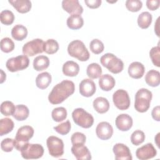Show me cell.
I'll list each match as a JSON object with an SVG mask.
<instances>
[{"instance_id": "52a82bcc", "label": "cell", "mask_w": 160, "mask_h": 160, "mask_svg": "<svg viewBox=\"0 0 160 160\" xmlns=\"http://www.w3.org/2000/svg\"><path fill=\"white\" fill-rule=\"evenodd\" d=\"M29 64V59L26 55H19L8 59L6 66L10 72H17L26 69Z\"/></svg>"}, {"instance_id": "4dcf8cb0", "label": "cell", "mask_w": 160, "mask_h": 160, "mask_svg": "<svg viewBox=\"0 0 160 160\" xmlns=\"http://www.w3.org/2000/svg\"><path fill=\"white\" fill-rule=\"evenodd\" d=\"M14 126L12 120L8 118H2L0 120V136H2L12 131Z\"/></svg>"}, {"instance_id": "484cf974", "label": "cell", "mask_w": 160, "mask_h": 160, "mask_svg": "<svg viewBox=\"0 0 160 160\" xmlns=\"http://www.w3.org/2000/svg\"><path fill=\"white\" fill-rule=\"evenodd\" d=\"M28 35L27 28L22 24L15 25L11 30V36L16 41H22Z\"/></svg>"}, {"instance_id": "74e56055", "label": "cell", "mask_w": 160, "mask_h": 160, "mask_svg": "<svg viewBox=\"0 0 160 160\" xmlns=\"http://www.w3.org/2000/svg\"><path fill=\"white\" fill-rule=\"evenodd\" d=\"M90 50L95 54L101 53L104 49V46L102 42L98 39H92L89 44Z\"/></svg>"}, {"instance_id": "1f68e13d", "label": "cell", "mask_w": 160, "mask_h": 160, "mask_svg": "<svg viewBox=\"0 0 160 160\" xmlns=\"http://www.w3.org/2000/svg\"><path fill=\"white\" fill-rule=\"evenodd\" d=\"M102 71L101 66L95 62L89 64L86 69L87 75L91 79H97L99 78L102 74Z\"/></svg>"}, {"instance_id": "d6986e66", "label": "cell", "mask_w": 160, "mask_h": 160, "mask_svg": "<svg viewBox=\"0 0 160 160\" xmlns=\"http://www.w3.org/2000/svg\"><path fill=\"white\" fill-rule=\"evenodd\" d=\"M128 71L129 76L132 78L140 79L144 74L145 68L141 62L135 61L130 64Z\"/></svg>"}, {"instance_id": "f546056e", "label": "cell", "mask_w": 160, "mask_h": 160, "mask_svg": "<svg viewBox=\"0 0 160 160\" xmlns=\"http://www.w3.org/2000/svg\"><path fill=\"white\" fill-rule=\"evenodd\" d=\"M152 19V14L150 12L148 11L142 12L138 18V24L141 29H147L151 25Z\"/></svg>"}, {"instance_id": "9c48e42d", "label": "cell", "mask_w": 160, "mask_h": 160, "mask_svg": "<svg viewBox=\"0 0 160 160\" xmlns=\"http://www.w3.org/2000/svg\"><path fill=\"white\" fill-rule=\"evenodd\" d=\"M46 144L49 154L54 158L61 157L64 154V142L56 136H51L46 140Z\"/></svg>"}, {"instance_id": "f907efd6", "label": "cell", "mask_w": 160, "mask_h": 160, "mask_svg": "<svg viewBox=\"0 0 160 160\" xmlns=\"http://www.w3.org/2000/svg\"><path fill=\"white\" fill-rule=\"evenodd\" d=\"M159 134H160V133L159 132V133H158L157 134V135H156V136L155 137V142H156V144H157V146L159 148V144H158V141H159Z\"/></svg>"}, {"instance_id": "ba28073f", "label": "cell", "mask_w": 160, "mask_h": 160, "mask_svg": "<svg viewBox=\"0 0 160 160\" xmlns=\"http://www.w3.org/2000/svg\"><path fill=\"white\" fill-rule=\"evenodd\" d=\"M44 148L39 144L28 143L21 151V156L26 159H36L44 154Z\"/></svg>"}, {"instance_id": "7bdbcfd3", "label": "cell", "mask_w": 160, "mask_h": 160, "mask_svg": "<svg viewBox=\"0 0 160 160\" xmlns=\"http://www.w3.org/2000/svg\"><path fill=\"white\" fill-rule=\"evenodd\" d=\"M71 140L72 145H82L86 142V137L82 132H76L71 136Z\"/></svg>"}, {"instance_id": "f6af8a7d", "label": "cell", "mask_w": 160, "mask_h": 160, "mask_svg": "<svg viewBox=\"0 0 160 160\" xmlns=\"http://www.w3.org/2000/svg\"><path fill=\"white\" fill-rule=\"evenodd\" d=\"M160 5L159 0H147L146 1V6L147 8L151 10L154 11L159 8Z\"/></svg>"}, {"instance_id": "ac0fdd59", "label": "cell", "mask_w": 160, "mask_h": 160, "mask_svg": "<svg viewBox=\"0 0 160 160\" xmlns=\"http://www.w3.org/2000/svg\"><path fill=\"white\" fill-rule=\"evenodd\" d=\"M71 152L78 160H89L91 159V154L88 148L82 145H72Z\"/></svg>"}, {"instance_id": "ffe728a7", "label": "cell", "mask_w": 160, "mask_h": 160, "mask_svg": "<svg viewBox=\"0 0 160 160\" xmlns=\"http://www.w3.org/2000/svg\"><path fill=\"white\" fill-rule=\"evenodd\" d=\"M116 81L114 78L109 74L101 75L99 79V85L100 88L104 91L111 90L115 86Z\"/></svg>"}, {"instance_id": "8fae6325", "label": "cell", "mask_w": 160, "mask_h": 160, "mask_svg": "<svg viewBox=\"0 0 160 160\" xmlns=\"http://www.w3.org/2000/svg\"><path fill=\"white\" fill-rule=\"evenodd\" d=\"M112 101L115 106L120 110H126L130 106V98L128 92L124 89H118L112 95Z\"/></svg>"}, {"instance_id": "cb8c5ba5", "label": "cell", "mask_w": 160, "mask_h": 160, "mask_svg": "<svg viewBox=\"0 0 160 160\" xmlns=\"http://www.w3.org/2000/svg\"><path fill=\"white\" fill-rule=\"evenodd\" d=\"M51 75L48 72L40 73L36 78V86L41 89H44L49 86L51 82Z\"/></svg>"}, {"instance_id": "4fadbf2b", "label": "cell", "mask_w": 160, "mask_h": 160, "mask_svg": "<svg viewBox=\"0 0 160 160\" xmlns=\"http://www.w3.org/2000/svg\"><path fill=\"white\" fill-rule=\"evenodd\" d=\"M116 160H131L132 159L129 148L122 143H116L112 148Z\"/></svg>"}, {"instance_id": "d590c367", "label": "cell", "mask_w": 160, "mask_h": 160, "mask_svg": "<svg viewBox=\"0 0 160 160\" xmlns=\"http://www.w3.org/2000/svg\"><path fill=\"white\" fill-rule=\"evenodd\" d=\"M0 20L1 23L5 25H11L14 20V15L13 12L8 9L3 10L0 13Z\"/></svg>"}, {"instance_id": "7c38bea8", "label": "cell", "mask_w": 160, "mask_h": 160, "mask_svg": "<svg viewBox=\"0 0 160 160\" xmlns=\"http://www.w3.org/2000/svg\"><path fill=\"white\" fill-rule=\"evenodd\" d=\"M157 151L152 143H147L137 149L136 156L140 160H147L155 157Z\"/></svg>"}, {"instance_id": "44dd1931", "label": "cell", "mask_w": 160, "mask_h": 160, "mask_svg": "<svg viewBox=\"0 0 160 160\" xmlns=\"http://www.w3.org/2000/svg\"><path fill=\"white\" fill-rule=\"evenodd\" d=\"M8 2L20 13L29 12L32 7L31 2L29 0H9Z\"/></svg>"}, {"instance_id": "e0dca14e", "label": "cell", "mask_w": 160, "mask_h": 160, "mask_svg": "<svg viewBox=\"0 0 160 160\" xmlns=\"http://www.w3.org/2000/svg\"><path fill=\"white\" fill-rule=\"evenodd\" d=\"M133 121L132 118L128 114H121L118 115L115 120L117 128L121 131H127L132 126Z\"/></svg>"}, {"instance_id": "8d00e7d4", "label": "cell", "mask_w": 160, "mask_h": 160, "mask_svg": "<svg viewBox=\"0 0 160 160\" xmlns=\"http://www.w3.org/2000/svg\"><path fill=\"white\" fill-rule=\"evenodd\" d=\"M1 49L2 52L8 53L12 51L14 49V43L9 38H4L1 40Z\"/></svg>"}, {"instance_id": "e575fe53", "label": "cell", "mask_w": 160, "mask_h": 160, "mask_svg": "<svg viewBox=\"0 0 160 160\" xmlns=\"http://www.w3.org/2000/svg\"><path fill=\"white\" fill-rule=\"evenodd\" d=\"M15 109L16 107L11 101H5L1 104V112L4 116H12Z\"/></svg>"}, {"instance_id": "7402d4cb", "label": "cell", "mask_w": 160, "mask_h": 160, "mask_svg": "<svg viewBox=\"0 0 160 160\" xmlns=\"http://www.w3.org/2000/svg\"><path fill=\"white\" fill-rule=\"evenodd\" d=\"M62 70L65 76L74 77L77 76L79 73V66L77 62L73 61H68L64 63Z\"/></svg>"}, {"instance_id": "3957f363", "label": "cell", "mask_w": 160, "mask_h": 160, "mask_svg": "<svg viewBox=\"0 0 160 160\" xmlns=\"http://www.w3.org/2000/svg\"><path fill=\"white\" fill-rule=\"evenodd\" d=\"M68 54L80 61H86L89 59V52L84 42L76 39L71 41L68 46Z\"/></svg>"}, {"instance_id": "7a4b0ae2", "label": "cell", "mask_w": 160, "mask_h": 160, "mask_svg": "<svg viewBox=\"0 0 160 160\" xmlns=\"http://www.w3.org/2000/svg\"><path fill=\"white\" fill-rule=\"evenodd\" d=\"M152 98L151 91L146 88L139 89L135 94L134 108L139 112H146L149 107Z\"/></svg>"}, {"instance_id": "681fc988", "label": "cell", "mask_w": 160, "mask_h": 160, "mask_svg": "<svg viewBox=\"0 0 160 160\" xmlns=\"http://www.w3.org/2000/svg\"><path fill=\"white\" fill-rule=\"evenodd\" d=\"M1 83H2L5 80H6V73H4L3 72V71L2 69H1Z\"/></svg>"}, {"instance_id": "277c9868", "label": "cell", "mask_w": 160, "mask_h": 160, "mask_svg": "<svg viewBox=\"0 0 160 160\" xmlns=\"http://www.w3.org/2000/svg\"><path fill=\"white\" fill-rule=\"evenodd\" d=\"M100 62L104 67L113 74L121 72L124 68L122 61L112 53H106L102 56L100 58Z\"/></svg>"}, {"instance_id": "ee69618b", "label": "cell", "mask_w": 160, "mask_h": 160, "mask_svg": "<svg viewBox=\"0 0 160 160\" xmlns=\"http://www.w3.org/2000/svg\"><path fill=\"white\" fill-rule=\"evenodd\" d=\"M14 147V139L11 138L4 139L1 142V148L4 152H11Z\"/></svg>"}, {"instance_id": "bcb514c9", "label": "cell", "mask_w": 160, "mask_h": 160, "mask_svg": "<svg viewBox=\"0 0 160 160\" xmlns=\"http://www.w3.org/2000/svg\"><path fill=\"white\" fill-rule=\"evenodd\" d=\"M84 2L88 7L91 9H96L99 8L101 4V0H84Z\"/></svg>"}, {"instance_id": "f1b7e54d", "label": "cell", "mask_w": 160, "mask_h": 160, "mask_svg": "<svg viewBox=\"0 0 160 160\" xmlns=\"http://www.w3.org/2000/svg\"><path fill=\"white\" fill-rule=\"evenodd\" d=\"M29 114L28 108L24 104H18L16 106L15 111L12 115L17 121H21L26 119Z\"/></svg>"}, {"instance_id": "30bf717a", "label": "cell", "mask_w": 160, "mask_h": 160, "mask_svg": "<svg viewBox=\"0 0 160 160\" xmlns=\"http://www.w3.org/2000/svg\"><path fill=\"white\" fill-rule=\"evenodd\" d=\"M44 42L41 39H34L24 44L22 51L24 55L33 56L44 52Z\"/></svg>"}, {"instance_id": "7dc6e473", "label": "cell", "mask_w": 160, "mask_h": 160, "mask_svg": "<svg viewBox=\"0 0 160 160\" xmlns=\"http://www.w3.org/2000/svg\"><path fill=\"white\" fill-rule=\"evenodd\" d=\"M159 111H160V108L159 106H157L154 107L151 112V115L152 118L156 121H160V114H159Z\"/></svg>"}, {"instance_id": "ab89813d", "label": "cell", "mask_w": 160, "mask_h": 160, "mask_svg": "<svg viewBox=\"0 0 160 160\" xmlns=\"http://www.w3.org/2000/svg\"><path fill=\"white\" fill-rule=\"evenodd\" d=\"M149 56L153 64L158 68L160 67V48L159 45L151 49Z\"/></svg>"}, {"instance_id": "9a60e30c", "label": "cell", "mask_w": 160, "mask_h": 160, "mask_svg": "<svg viewBox=\"0 0 160 160\" xmlns=\"http://www.w3.org/2000/svg\"><path fill=\"white\" fill-rule=\"evenodd\" d=\"M62 9L70 14H79L83 12V8L78 0H63L62 1Z\"/></svg>"}, {"instance_id": "5bb4252c", "label": "cell", "mask_w": 160, "mask_h": 160, "mask_svg": "<svg viewBox=\"0 0 160 160\" xmlns=\"http://www.w3.org/2000/svg\"><path fill=\"white\" fill-rule=\"evenodd\" d=\"M97 136L102 140H108L111 138L113 134V128L108 122H99L96 128Z\"/></svg>"}, {"instance_id": "f35d334b", "label": "cell", "mask_w": 160, "mask_h": 160, "mask_svg": "<svg viewBox=\"0 0 160 160\" xmlns=\"http://www.w3.org/2000/svg\"><path fill=\"white\" fill-rule=\"evenodd\" d=\"M145 140V134L141 130L134 131L131 136V143L135 146H138L142 143Z\"/></svg>"}, {"instance_id": "d6a6232c", "label": "cell", "mask_w": 160, "mask_h": 160, "mask_svg": "<svg viewBox=\"0 0 160 160\" xmlns=\"http://www.w3.org/2000/svg\"><path fill=\"white\" fill-rule=\"evenodd\" d=\"M67 111L64 107H58L54 108L51 112L52 119L56 122H61L67 118Z\"/></svg>"}, {"instance_id": "603a6c76", "label": "cell", "mask_w": 160, "mask_h": 160, "mask_svg": "<svg viewBox=\"0 0 160 160\" xmlns=\"http://www.w3.org/2000/svg\"><path fill=\"white\" fill-rule=\"evenodd\" d=\"M94 109L100 114H104L108 111L109 109V102L108 100L103 97L96 98L92 102Z\"/></svg>"}, {"instance_id": "b9f144b4", "label": "cell", "mask_w": 160, "mask_h": 160, "mask_svg": "<svg viewBox=\"0 0 160 160\" xmlns=\"http://www.w3.org/2000/svg\"><path fill=\"white\" fill-rule=\"evenodd\" d=\"M142 6V3L139 0H127L126 1V8L131 12L139 11Z\"/></svg>"}, {"instance_id": "c3c4849f", "label": "cell", "mask_w": 160, "mask_h": 160, "mask_svg": "<svg viewBox=\"0 0 160 160\" xmlns=\"http://www.w3.org/2000/svg\"><path fill=\"white\" fill-rule=\"evenodd\" d=\"M159 18H158L157 19V21H156L155 26H154V31H155V32H156V33L158 36H159V33L158 32V31H159V25H158V24H159Z\"/></svg>"}, {"instance_id": "2e32d148", "label": "cell", "mask_w": 160, "mask_h": 160, "mask_svg": "<svg viewBox=\"0 0 160 160\" xmlns=\"http://www.w3.org/2000/svg\"><path fill=\"white\" fill-rule=\"evenodd\" d=\"M96 84L90 79H84L79 84V89L80 94L84 97H91L96 92Z\"/></svg>"}, {"instance_id": "60d3db41", "label": "cell", "mask_w": 160, "mask_h": 160, "mask_svg": "<svg viewBox=\"0 0 160 160\" xmlns=\"http://www.w3.org/2000/svg\"><path fill=\"white\" fill-rule=\"evenodd\" d=\"M71 128V124L69 120L62 122L58 126L54 127V129L61 135H66L69 133Z\"/></svg>"}, {"instance_id": "5b68a950", "label": "cell", "mask_w": 160, "mask_h": 160, "mask_svg": "<svg viewBox=\"0 0 160 160\" xmlns=\"http://www.w3.org/2000/svg\"><path fill=\"white\" fill-rule=\"evenodd\" d=\"M34 129L30 126H23L19 128L14 138V148L19 151L29 143L34 135Z\"/></svg>"}, {"instance_id": "6da1fadb", "label": "cell", "mask_w": 160, "mask_h": 160, "mask_svg": "<svg viewBox=\"0 0 160 160\" xmlns=\"http://www.w3.org/2000/svg\"><path fill=\"white\" fill-rule=\"evenodd\" d=\"M75 91L74 83L70 80H63L55 85L48 96L49 101L52 104L62 103Z\"/></svg>"}, {"instance_id": "83f0119b", "label": "cell", "mask_w": 160, "mask_h": 160, "mask_svg": "<svg viewBox=\"0 0 160 160\" xmlns=\"http://www.w3.org/2000/svg\"><path fill=\"white\" fill-rule=\"evenodd\" d=\"M49 59L48 57L40 55L36 57L33 61V68L37 71L45 70L49 67Z\"/></svg>"}, {"instance_id": "836d02e7", "label": "cell", "mask_w": 160, "mask_h": 160, "mask_svg": "<svg viewBox=\"0 0 160 160\" xmlns=\"http://www.w3.org/2000/svg\"><path fill=\"white\" fill-rule=\"evenodd\" d=\"M59 44L55 39H49L44 42V51L48 54H53L59 49Z\"/></svg>"}, {"instance_id": "4316f807", "label": "cell", "mask_w": 160, "mask_h": 160, "mask_svg": "<svg viewBox=\"0 0 160 160\" xmlns=\"http://www.w3.org/2000/svg\"><path fill=\"white\" fill-rule=\"evenodd\" d=\"M67 26L71 29H79L84 24V20L79 14H72L67 19Z\"/></svg>"}, {"instance_id": "d4e9b609", "label": "cell", "mask_w": 160, "mask_h": 160, "mask_svg": "<svg viewBox=\"0 0 160 160\" xmlns=\"http://www.w3.org/2000/svg\"><path fill=\"white\" fill-rule=\"evenodd\" d=\"M145 81L151 87H157L160 83V73L158 71L151 69L145 76Z\"/></svg>"}, {"instance_id": "8992f818", "label": "cell", "mask_w": 160, "mask_h": 160, "mask_svg": "<svg viewBox=\"0 0 160 160\" xmlns=\"http://www.w3.org/2000/svg\"><path fill=\"white\" fill-rule=\"evenodd\" d=\"M74 122L83 128H89L94 123L93 116L82 108H76L72 112Z\"/></svg>"}]
</instances>
